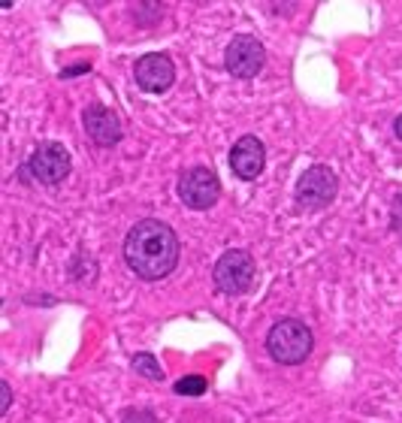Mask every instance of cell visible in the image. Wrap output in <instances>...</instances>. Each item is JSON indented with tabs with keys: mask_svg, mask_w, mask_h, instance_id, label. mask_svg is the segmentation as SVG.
Here are the masks:
<instances>
[{
	"mask_svg": "<svg viewBox=\"0 0 402 423\" xmlns=\"http://www.w3.org/2000/svg\"><path fill=\"white\" fill-rule=\"evenodd\" d=\"M124 260L142 281H161L179 263V236L170 224L145 218L131 227L124 239Z\"/></svg>",
	"mask_w": 402,
	"mask_h": 423,
	"instance_id": "6da1fadb",
	"label": "cell"
},
{
	"mask_svg": "<svg viewBox=\"0 0 402 423\" xmlns=\"http://www.w3.org/2000/svg\"><path fill=\"white\" fill-rule=\"evenodd\" d=\"M312 345H315L312 329L303 320H294V318L276 320L267 333V351L281 366H299L312 354Z\"/></svg>",
	"mask_w": 402,
	"mask_h": 423,
	"instance_id": "7a4b0ae2",
	"label": "cell"
},
{
	"mask_svg": "<svg viewBox=\"0 0 402 423\" xmlns=\"http://www.w3.org/2000/svg\"><path fill=\"white\" fill-rule=\"evenodd\" d=\"M336 194H339V176L324 163H315L299 176L294 200L303 212H321L333 203Z\"/></svg>",
	"mask_w": 402,
	"mask_h": 423,
	"instance_id": "3957f363",
	"label": "cell"
},
{
	"mask_svg": "<svg viewBox=\"0 0 402 423\" xmlns=\"http://www.w3.org/2000/svg\"><path fill=\"white\" fill-rule=\"evenodd\" d=\"M254 275H258V266H254L251 254L242 251V248L224 251L215 263V284L221 293H227V297H242V293H248L254 288Z\"/></svg>",
	"mask_w": 402,
	"mask_h": 423,
	"instance_id": "277c9868",
	"label": "cell"
},
{
	"mask_svg": "<svg viewBox=\"0 0 402 423\" xmlns=\"http://www.w3.org/2000/svg\"><path fill=\"white\" fill-rule=\"evenodd\" d=\"M179 197L188 209L206 212L221 197V181H218V176L209 167H191L179 179Z\"/></svg>",
	"mask_w": 402,
	"mask_h": 423,
	"instance_id": "5b68a950",
	"label": "cell"
},
{
	"mask_svg": "<svg viewBox=\"0 0 402 423\" xmlns=\"http://www.w3.org/2000/svg\"><path fill=\"white\" fill-rule=\"evenodd\" d=\"M263 61H267V49L248 34L233 36L230 45L224 49V67L236 79H254L263 70Z\"/></svg>",
	"mask_w": 402,
	"mask_h": 423,
	"instance_id": "8992f818",
	"label": "cell"
},
{
	"mask_svg": "<svg viewBox=\"0 0 402 423\" xmlns=\"http://www.w3.org/2000/svg\"><path fill=\"white\" fill-rule=\"evenodd\" d=\"M27 167H31V176L36 181H43V185H61L73 170V158L61 142H43L40 149L31 154Z\"/></svg>",
	"mask_w": 402,
	"mask_h": 423,
	"instance_id": "52a82bcc",
	"label": "cell"
},
{
	"mask_svg": "<svg viewBox=\"0 0 402 423\" xmlns=\"http://www.w3.org/2000/svg\"><path fill=\"white\" fill-rule=\"evenodd\" d=\"M133 79H136V85L142 91H149V94H163V91H170L172 82H176V64H172V58L163 52L142 54V58L133 64Z\"/></svg>",
	"mask_w": 402,
	"mask_h": 423,
	"instance_id": "ba28073f",
	"label": "cell"
},
{
	"mask_svg": "<svg viewBox=\"0 0 402 423\" xmlns=\"http://www.w3.org/2000/svg\"><path fill=\"white\" fill-rule=\"evenodd\" d=\"M82 127H85L88 140L100 145V149H109V145H118L124 136V124L121 118H118L112 109L100 106V103H91L85 109V115H82Z\"/></svg>",
	"mask_w": 402,
	"mask_h": 423,
	"instance_id": "9c48e42d",
	"label": "cell"
},
{
	"mask_svg": "<svg viewBox=\"0 0 402 423\" xmlns=\"http://www.w3.org/2000/svg\"><path fill=\"white\" fill-rule=\"evenodd\" d=\"M267 167V149L258 136H242L236 140V145L230 149V170L236 179L242 181H254Z\"/></svg>",
	"mask_w": 402,
	"mask_h": 423,
	"instance_id": "30bf717a",
	"label": "cell"
},
{
	"mask_svg": "<svg viewBox=\"0 0 402 423\" xmlns=\"http://www.w3.org/2000/svg\"><path fill=\"white\" fill-rule=\"evenodd\" d=\"M133 369L140 372L142 378H151V381H161L163 378L161 366H158V360H154L151 354H133Z\"/></svg>",
	"mask_w": 402,
	"mask_h": 423,
	"instance_id": "8fae6325",
	"label": "cell"
},
{
	"mask_svg": "<svg viewBox=\"0 0 402 423\" xmlns=\"http://www.w3.org/2000/svg\"><path fill=\"white\" fill-rule=\"evenodd\" d=\"M172 390H176L179 396H200V393H206V378H200V375H185V378L176 381Z\"/></svg>",
	"mask_w": 402,
	"mask_h": 423,
	"instance_id": "7c38bea8",
	"label": "cell"
},
{
	"mask_svg": "<svg viewBox=\"0 0 402 423\" xmlns=\"http://www.w3.org/2000/svg\"><path fill=\"white\" fill-rule=\"evenodd\" d=\"M121 423H158V417H154L151 411H145V408H131V411H124V415H121Z\"/></svg>",
	"mask_w": 402,
	"mask_h": 423,
	"instance_id": "4fadbf2b",
	"label": "cell"
},
{
	"mask_svg": "<svg viewBox=\"0 0 402 423\" xmlns=\"http://www.w3.org/2000/svg\"><path fill=\"white\" fill-rule=\"evenodd\" d=\"M9 402H13V390H9V384L3 381V384H0V417L9 411Z\"/></svg>",
	"mask_w": 402,
	"mask_h": 423,
	"instance_id": "5bb4252c",
	"label": "cell"
},
{
	"mask_svg": "<svg viewBox=\"0 0 402 423\" xmlns=\"http://www.w3.org/2000/svg\"><path fill=\"white\" fill-rule=\"evenodd\" d=\"M394 131H396V136H399V140H402V115L396 118V124H394Z\"/></svg>",
	"mask_w": 402,
	"mask_h": 423,
	"instance_id": "9a60e30c",
	"label": "cell"
}]
</instances>
